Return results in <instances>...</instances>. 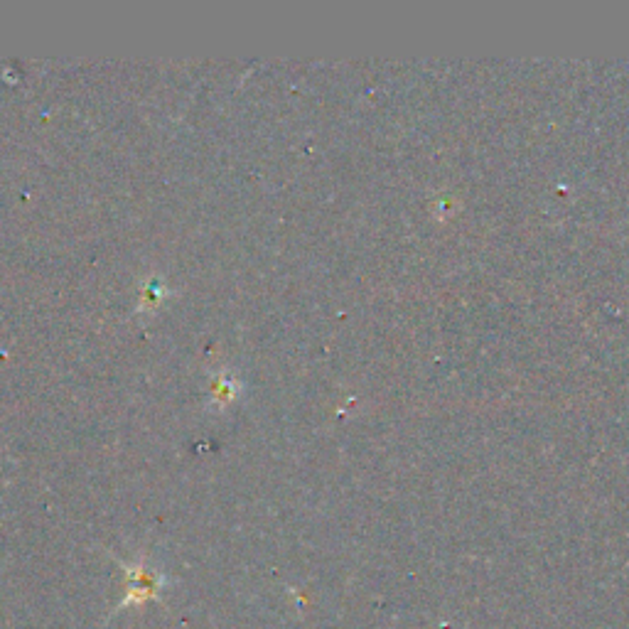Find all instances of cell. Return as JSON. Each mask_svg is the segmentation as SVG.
I'll return each instance as SVG.
<instances>
[{"instance_id": "1", "label": "cell", "mask_w": 629, "mask_h": 629, "mask_svg": "<svg viewBox=\"0 0 629 629\" xmlns=\"http://www.w3.org/2000/svg\"><path fill=\"white\" fill-rule=\"evenodd\" d=\"M160 585H163V580H160L158 575L145 571V568H136V573H133L131 578H128L126 600H123L118 607L143 605V602L153 600L155 595L160 593Z\"/></svg>"}]
</instances>
